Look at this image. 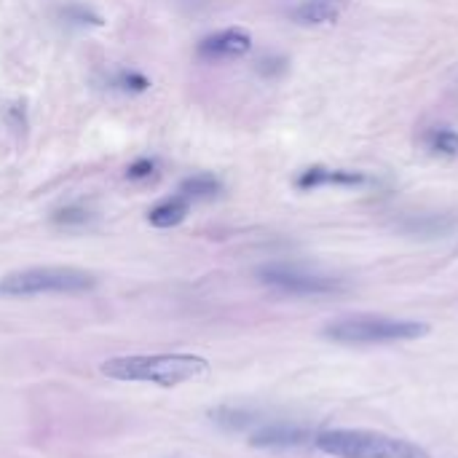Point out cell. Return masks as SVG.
<instances>
[{
	"label": "cell",
	"mask_w": 458,
	"mask_h": 458,
	"mask_svg": "<svg viewBox=\"0 0 458 458\" xmlns=\"http://www.w3.org/2000/svg\"><path fill=\"white\" fill-rule=\"evenodd\" d=\"M99 373L113 381L156 384L169 389L193 378H204L209 373V362L199 354H123L105 360Z\"/></svg>",
	"instance_id": "obj_1"
},
{
	"label": "cell",
	"mask_w": 458,
	"mask_h": 458,
	"mask_svg": "<svg viewBox=\"0 0 458 458\" xmlns=\"http://www.w3.org/2000/svg\"><path fill=\"white\" fill-rule=\"evenodd\" d=\"M314 445L333 458H429L416 443L365 429H327L314 437Z\"/></svg>",
	"instance_id": "obj_2"
},
{
	"label": "cell",
	"mask_w": 458,
	"mask_h": 458,
	"mask_svg": "<svg viewBox=\"0 0 458 458\" xmlns=\"http://www.w3.org/2000/svg\"><path fill=\"white\" fill-rule=\"evenodd\" d=\"M325 338L335 344L349 346H370V344H397V341H413L424 338L429 333V325L413 322V319H389V317H373V314H354L341 317L330 325H325Z\"/></svg>",
	"instance_id": "obj_3"
},
{
	"label": "cell",
	"mask_w": 458,
	"mask_h": 458,
	"mask_svg": "<svg viewBox=\"0 0 458 458\" xmlns=\"http://www.w3.org/2000/svg\"><path fill=\"white\" fill-rule=\"evenodd\" d=\"M97 287L94 274L70 266H38L13 271L0 279V295L32 298V295H81Z\"/></svg>",
	"instance_id": "obj_4"
},
{
	"label": "cell",
	"mask_w": 458,
	"mask_h": 458,
	"mask_svg": "<svg viewBox=\"0 0 458 458\" xmlns=\"http://www.w3.org/2000/svg\"><path fill=\"white\" fill-rule=\"evenodd\" d=\"M258 276L263 284L279 293H290V295H330L341 290V279L314 274L298 266H266L258 271Z\"/></svg>",
	"instance_id": "obj_5"
},
{
	"label": "cell",
	"mask_w": 458,
	"mask_h": 458,
	"mask_svg": "<svg viewBox=\"0 0 458 458\" xmlns=\"http://www.w3.org/2000/svg\"><path fill=\"white\" fill-rule=\"evenodd\" d=\"M311 440V432L301 424L290 421H263L258 429H252L250 443L255 448H268V451H287V448H301Z\"/></svg>",
	"instance_id": "obj_6"
},
{
	"label": "cell",
	"mask_w": 458,
	"mask_h": 458,
	"mask_svg": "<svg viewBox=\"0 0 458 458\" xmlns=\"http://www.w3.org/2000/svg\"><path fill=\"white\" fill-rule=\"evenodd\" d=\"M252 48V38L244 32V30H220L215 35H207L196 54L207 62H223V59H236V56H244L247 51Z\"/></svg>",
	"instance_id": "obj_7"
},
{
	"label": "cell",
	"mask_w": 458,
	"mask_h": 458,
	"mask_svg": "<svg viewBox=\"0 0 458 458\" xmlns=\"http://www.w3.org/2000/svg\"><path fill=\"white\" fill-rule=\"evenodd\" d=\"M349 8V0H301L293 8V19L298 24H333Z\"/></svg>",
	"instance_id": "obj_8"
},
{
	"label": "cell",
	"mask_w": 458,
	"mask_h": 458,
	"mask_svg": "<svg viewBox=\"0 0 458 458\" xmlns=\"http://www.w3.org/2000/svg\"><path fill=\"white\" fill-rule=\"evenodd\" d=\"M368 177L362 172H349V169H325V166H311L298 174L295 185L301 191L322 188V185H365Z\"/></svg>",
	"instance_id": "obj_9"
},
{
	"label": "cell",
	"mask_w": 458,
	"mask_h": 458,
	"mask_svg": "<svg viewBox=\"0 0 458 458\" xmlns=\"http://www.w3.org/2000/svg\"><path fill=\"white\" fill-rule=\"evenodd\" d=\"M188 207H191V201L182 199V196L166 199V201L156 204V207L148 212V223H150L153 228H174V225H180V223L188 217Z\"/></svg>",
	"instance_id": "obj_10"
},
{
	"label": "cell",
	"mask_w": 458,
	"mask_h": 458,
	"mask_svg": "<svg viewBox=\"0 0 458 458\" xmlns=\"http://www.w3.org/2000/svg\"><path fill=\"white\" fill-rule=\"evenodd\" d=\"M212 419L225 432H247V429H258L263 424L260 413L247 411V408H217L212 413Z\"/></svg>",
	"instance_id": "obj_11"
},
{
	"label": "cell",
	"mask_w": 458,
	"mask_h": 458,
	"mask_svg": "<svg viewBox=\"0 0 458 458\" xmlns=\"http://www.w3.org/2000/svg\"><path fill=\"white\" fill-rule=\"evenodd\" d=\"M220 191H223V185L212 174H193V177L182 180V185H180V196L188 201H207V199H215Z\"/></svg>",
	"instance_id": "obj_12"
},
{
	"label": "cell",
	"mask_w": 458,
	"mask_h": 458,
	"mask_svg": "<svg viewBox=\"0 0 458 458\" xmlns=\"http://www.w3.org/2000/svg\"><path fill=\"white\" fill-rule=\"evenodd\" d=\"M427 145H429V150L454 156V153H458V134L451 129H432L427 134Z\"/></svg>",
	"instance_id": "obj_13"
},
{
	"label": "cell",
	"mask_w": 458,
	"mask_h": 458,
	"mask_svg": "<svg viewBox=\"0 0 458 458\" xmlns=\"http://www.w3.org/2000/svg\"><path fill=\"white\" fill-rule=\"evenodd\" d=\"M56 225H86L89 223V212L81 207H64L54 215Z\"/></svg>",
	"instance_id": "obj_14"
},
{
	"label": "cell",
	"mask_w": 458,
	"mask_h": 458,
	"mask_svg": "<svg viewBox=\"0 0 458 458\" xmlns=\"http://www.w3.org/2000/svg\"><path fill=\"white\" fill-rule=\"evenodd\" d=\"M118 89H137V91H142V89H148L150 83H148V78H142V75H137V72H118V78L113 81Z\"/></svg>",
	"instance_id": "obj_15"
},
{
	"label": "cell",
	"mask_w": 458,
	"mask_h": 458,
	"mask_svg": "<svg viewBox=\"0 0 458 458\" xmlns=\"http://www.w3.org/2000/svg\"><path fill=\"white\" fill-rule=\"evenodd\" d=\"M64 16H67V19H72V21H78V24H83V21H89V24H102L97 13H91L89 8H81V5H70V8H64Z\"/></svg>",
	"instance_id": "obj_16"
},
{
	"label": "cell",
	"mask_w": 458,
	"mask_h": 458,
	"mask_svg": "<svg viewBox=\"0 0 458 458\" xmlns=\"http://www.w3.org/2000/svg\"><path fill=\"white\" fill-rule=\"evenodd\" d=\"M153 169H156V164L150 161V158H140V161H134L131 166H129V180H145V177H150L153 174Z\"/></svg>",
	"instance_id": "obj_17"
}]
</instances>
